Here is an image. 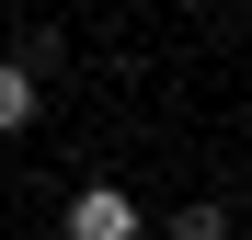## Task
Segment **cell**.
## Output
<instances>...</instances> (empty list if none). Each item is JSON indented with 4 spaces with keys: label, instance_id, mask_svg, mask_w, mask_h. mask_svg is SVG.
<instances>
[{
    "label": "cell",
    "instance_id": "cell-2",
    "mask_svg": "<svg viewBox=\"0 0 252 240\" xmlns=\"http://www.w3.org/2000/svg\"><path fill=\"white\" fill-rule=\"evenodd\" d=\"M34 103H46V69H34V57H0V137H23Z\"/></svg>",
    "mask_w": 252,
    "mask_h": 240
},
{
    "label": "cell",
    "instance_id": "cell-3",
    "mask_svg": "<svg viewBox=\"0 0 252 240\" xmlns=\"http://www.w3.org/2000/svg\"><path fill=\"white\" fill-rule=\"evenodd\" d=\"M160 240H229V206H206V194H195V206L160 217Z\"/></svg>",
    "mask_w": 252,
    "mask_h": 240
},
{
    "label": "cell",
    "instance_id": "cell-1",
    "mask_svg": "<svg viewBox=\"0 0 252 240\" xmlns=\"http://www.w3.org/2000/svg\"><path fill=\"white\" fill-rule=\"evenodd\" d=\"M58 229H69V240H138L149 217H138V194H126V183H80Z\"/></svg>",
    "mask_w": 252,
    "mask_h": 240
}]
</instances>
